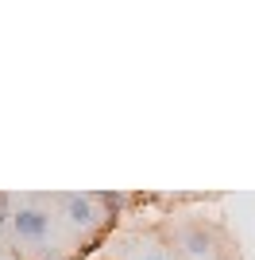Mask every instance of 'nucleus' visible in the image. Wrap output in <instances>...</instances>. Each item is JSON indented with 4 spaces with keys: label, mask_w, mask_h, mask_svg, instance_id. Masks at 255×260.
Listing matches in <instances>:
<instances>
[{
    "label": "nucleus",
    "mask_w": 255,
    "mask_h": 260,
    "mask_svg": "<svg viewBox=\"0 0 255 260\" xmlns=\"http://www.w3.org/2000/svg\"><path fill=\"white\" fill-rule=\"evenodd\" d=\"M116 260H174V252L162 245L155 229H147V233H128L116 245Z\"/></svg>",
    "instance_id": "4"
},
{
    "label": "nucleus",
    "mask_w": 255,
    "mask_h": 260,
    "mask_svg": "<svg viewBox=\"0 0 255 260\" xmlns=\"http://www.w3.org/2000/svg\"><path fill=\"white\" fill-rule=\"evenodd\" d=\"M54 217L62 221L66 229H74L81 237H89L93 229L105 225V210H101V194H89V190H74V194H54Z\"/></svg>",
    "instance_id": "3"
},
{
    "label": "nucleus",
    "mask_w": 255,
    "mask_h": 260,
    "mask_svg": "<svg viewBox=\"0 0 255 260\" xmlns=\"http://www.w3.org/2000/svg\"><path fill=\"white\" fill-rule=\"evenodd\" d=\"M0 260H12V256H8V252H0Z\"/></svg>",
    "instance_id": "6"
},
{
    "label": "nucleus",
    "mask_w": 255,
    "mask_h": 260,
    "mask_svg": "<svg viewBox=\"0 0 255 260\" xmlns=\"http://www.w3.org/2000/svg\"><path fill=\"white\" fill-rule=\"evenodd\" d=\"M155 233L174 252V260H244L240 241L217 217H197V214L170 217L166 225H159Z\"/></svg>",
    "instance_id": "1"
},
{
    "label": "nucleus",
    "mask_w": 255,
    "mask_h": 260,
    "mask_svg": "<svg viewBox=\"0 0 255 260\" xmlns=\"http://www.w3.org/2000/svg\"><path fill=\"white\" fill-rule=\"evenodd\" d=\"M8 229L20 245H27L35 252H47V245L54 241V229H58V217H54V210L47 202H35L31 198V202H20L12 210Z\"/></svg>",
    "instance_id": "2"
},
{
    "label": "nucleus",
    "mask_w": 255,
    "mask_h": 260,
    "mask_svg": "<svg viewBox=\"0 0 255 260\" xmlns=\"http://www.w3.org/2000/svg\"><path fill=\"white\" fill-rule=\"evenodd\" d=\"M8 217H12V198H4V194H0V229L8 225Z\"/></svg>",
    "instance_id": "5"
}]
</instances>
